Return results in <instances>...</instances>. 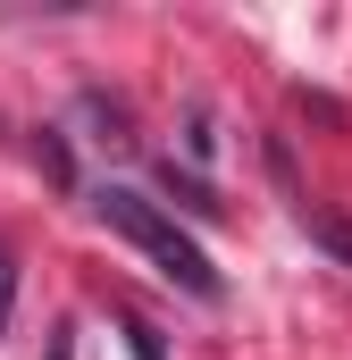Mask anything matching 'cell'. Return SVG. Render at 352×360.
I'll use <instances>...</instances> for the list:
<instances>
[{"instance_id":"4","label":"cell","mask_w":352,"mask_h":360,"mask_svg":"<svg viewBox=\"0 0 352 360\" xmlns=\"http://www.w3.org/2000/svg\"><path fill=\"white\" fill-rule=\"evenodd\" d=\"M34 160H42V168H51V184H76V160H68V143H59V134H51V126H42V134H34Z\"/></svg>"},{"instance_id":"6","label":"cell","mask_w":352,"mask_h":360,"mask_svg":"<svg viewBox=\"0 0 352 360\" xmlns=\"http://www.w3.org/2000/svg\"><path fill=\"white\" fill-rule=\"evenodd\" d=\"M126 335H134V360H168V352H160V335H151V327H126Z\"/></svg>"},{"instance_id":"5","label":"cell","mask_w":352,"mask_h":360,"mask_svg":"<svg viewBox=\"0 0 352 360\" xmlns=\"http://www.w3.org/2000/svg\"><path fill=\"white\" fill-rule=\"evenodd\" d=\"M184 151H193V160H210V151H218V134H210V109H184Z\"/></svg>"},{"instance_id":"1","label":"cell","mask_w":352,"mask_h":360,"mask_svg":"<svg viewBox=\"0 0 352 360\" xmlns=\"http://www.w3.org/2000/svg\"><path fill=\"white\" fill-rule=\"evenodd\" d=\"M92 210H101V218H109V226H118V235H126L151 269L168 276V285H184L193 302H218V293H227V285H218V269H210V252L176 226L160 201H143V193H126V184H101V193H92Z\"/></svg>"},{"instance_id":"7","label":"cell","mask_w":352,"mask_h":360,"mask_svg":"<svg viewBox=\"0 0 352 360\" xmlns=\"http://www.w3.org/2000/svg\"><path fill=\"white\" fill-rule=\"evenodd\" d=\"M8 302H17V269L0 260V327H8Z\"/></svg>"},{"instance_id":"3","label":"cell","mask_w":352,"mask_h":360,"mask_svg":"<svg viewBox=\"0 0 352 360\" xmlns=\"http://www.w3.org/2000/svg\"><path fill=\"white\" fill-rule=\"evenodd\" d=\"M160 184H168L176 201H184V210H193V218H218V193H210V184H201V176H184V168H176V160H160Z\"/></svg>"},{"instance_id":"2","label":"cell","mask_w":352,"mask_h":360,"mask_svg":"<svg viewBox=\"0 0 352 360\" xmlns=\"http://www.w3.org/2000/svg\"><path fill=\"white\" fill-rule=\"evenodd\" d=\"M302 235H310V243H327L336 260H352V226L336 218V210H319V201H302Z\"/></svg>"}]
</instances>
